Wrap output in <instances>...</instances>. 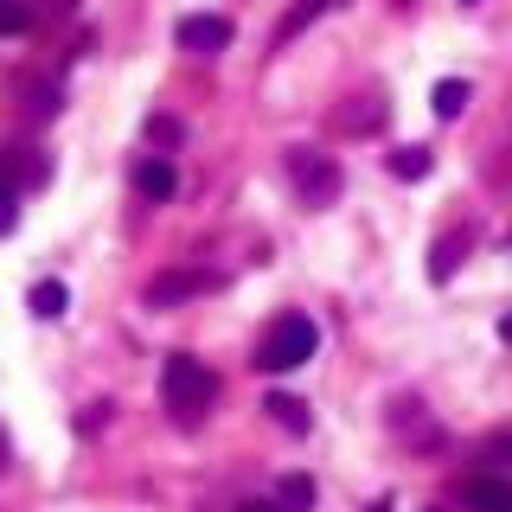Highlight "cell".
<instances>
[{"label":"cell","instance_id":"cell-1","mask_svg":"<svg viewBox=\"0 0 512 512\" xmlns=\"http://www.w3.org/2000/svg\"><path fill=\"white\" fill-rule=\"evenodd\" d=\"M160 397H167V410L180 416V423H192V416H199V410L218 397V378L205 372L192 352H173V359L160 365Z\"/></svg>","mask_w":512,"mask_h":512},{"label":"cell","instance_id":"cell-2","mask_svg":"<svg viewBox=\"0 0 512 512\" xmlns=\"http://www.w3.org/2000/svg\"><path fill=\"white\" fill-rule=\"evenodd\" d=\"M314 346H320L314 320L308 314H282L276 327L263 333V346H256V365H263V372H295V365L314 359Z\"/></svg>","mask_w":512,"mask_h":512},{"label":"cell","instance_id":"cell-3","mask_svg":"<svg viewBox=\"0 0 512 512\" xmlns=\"http://www.w3.org/2000/svg\"><path fill=\"white\" fill-rule=\"evenodd\" d=\"M288 180H295V192L314 205V212H327V205L340 199V167H333L327 154H314V148H295V154H288Z\"/></svg>","mask_w":512,"mask_h":512},{"label":"cell","instance_id":"cell-4","mask_svg":"<svg viewBox=\"0 0 512 512\" xmlns=\"http://www.w3.org/2000/svg\"><path fill=\"white\" fill-rule=\"evenodd\" d=\"M173 39H180L186 52H224V45H231V20H224V13H186V20L173 26Z\"/></svg>","mask_w":512,"mask_h":512},{"label":"cell","instance_id":"cell-5","mask_svg":"<svg viewBox=\"0 0 512 512\" xmlns=\"http://www.w3.org/2000/svg\"><path fill=\"white\" fill-rule=\"evenodd\" d=\"M186 295H205L199 269H167V276L148 282V308H173V301H186Z\"/></svg>","mask_w":512,"mask_h":512},{"label":"cell","instance_id":"cell-6","mask_svg":"<svg viewBox=\"0 0 512 512\" xmlns=\"http://www.w3.org/2000/svg\"><path fill=\"white\" fill-rule=\"evenodd\" d=\"M391 429H397L404 442H416V448H442V436H436V423L423 416V404H397V410H391Z\"/></svg>","mask_w":512,"mask_h":512},{"label":"cell","instance_id":"cell-7","mask_svg":"<svg viewBox=\"0 0 512 512\" xmlns=\"http://www.w3.org/2000/svg\"><path fill=\"white\" fill-rule=\"evenodd\" d=\"M173 186H180V173H173L167 154H154V160H141V167H135V192H141V199H167Z\"/></svg>","mask_w":512,"mask_h":512},{"label":"cell","instance_id":"cell-8","mask_svg":"<svg viewBox=\"0 0 512 512\" xmlns=\"http://www.w3.org/2000/svg\"><path fill=\"white\" fill-rule=\"evenodd\" d=\"M468 506L474 512H512V487H506V480H493V474H474L468 480Z\"/></svg>","mask_w":512,"mask_h":512},{"label":"cell","instance_id":"cell-9","mask_svg":"<svg viewBox=\"0 0 512 512\" xmlns=\"http://www.w3.org/2000/svg\"><path fill=\"white\" fill-rule=\"evenodd\" d=\"M429 103H436V116H442V122H455L461 109L474 103V90H468V84H455V77H442V84H436V96H429Z\"/></svg>","mask_w":512,"mask_h":512},{"label":"cell","instance_id":"cell-10","mask_svg":"<svg viewBox=\"0 0 512 512\" xmlns=\"http://www.w3.org/2000/svg\"><path fill=\"white\" fill-rule=\"evenodd\" d=\"M269 416H276V423L282 429H295V436H301V429H308L314 423V416H308V404H301V397H288V391H276V397H269V404H263Z\"/></svg>","mask_w":512,"mask_h":512},{"label":"cell","instance_id":"cell-11","mask_svg":"<svg viewBox=\"0 0 512 512\" xmlns=\"http://www.w3.org/2000/svg\"><path fill=\"white\" fill-rule=\"evenodd\" d=\"M276 506H282V512H308V506H314V480H308V474H288L282 487H276Z\"/></svg>","mask_w":512,"mask_h":512},{"label":"cell","instance_id":"cell-12","mask_svg":"<svg viewBox=\"0 0 512 512\" xmlns=\"http://www.w3.org/2000/svg\"><path fill=\"white\" fill-rule=\"evenodd\" d=\"M333 7H340V0H301V7L282 20V32H276V39H295V32H308V26L320 20V13H333Z\"/></svg>","mask_w":512,"mask_h":512},{"label":"cell","instance_id":"cell-13","mask_svg":"<svg viewBox=\"0 0 512 512\" xmlns=\"http://www.w3.org/2000/svg\"><path fill=\"white\" fill-rule=\"evenodd\" d=\"M32 314H39V320H58L64 314V282H39V288H32Z\"/></svg>","mask_w":512,"mask_h":512},{"label":"cell","instance_id":"cell-14","mask_svg":"<svg viewBox=\"0 0 512 512\" xmlns=\"http://www.w3.org/2000/svg\"><path fill=\"white\" fill-rule=\"evenodd\" d=\"M391 173H397V180H423V173H429V148H404V154H391Z\"/></svg>","mask_w":512,"mask_h":512},{"label":"cell","instance_id":"cell-15","mask_svg":"<svg viewBox=\"0 0 512 512\" xmlns=\"http://www.w3.org/2000/svg\"><path fill=\"white\" fill-rule=\"evenodd\" d=\"M26 26H32V13L20 7V0H0V32L13 39V32H26Z\"/></svg>","mask_w":512,"mask_h":512},{"label":"cell","instance_id":"cell-16","mask_svg":"<svg viewBox=\"0 0 512 512\" xmlns=\"http://www.w3.org/2000/svg\"><path fill=\"white\" fill-rule=\"evenodd\" d=\"M448 269H455V237H442V244H436V263H429V276L448 282Z\"/></svg>","mask_w":512,"mask_h":512},{"label":"cell","instance_id":"cell-17","mask_svg":"<svg viewBox=\"0 0 512 512\" xmlns=\"http://www.w3.org/2000/svg\"><path fill=\"white\" fill-rule=\"evenodd\" d=\"M20 224V199H13V186H0V237Z\"/></svg>","mask_w":512,"mask_h":512},{"label":"cell","instance_id":"cell-18","mask_svg":"<svg viewBox=\"0 0 512 512\" xmlns=\"http://www.w3.org/2000/svg\"><path fill=\"white\" fill-rule=\"evenodd\" d=\"M148 135H154V141H180V122H173V116H154Z\"/></svg>","mask_w":512,"mask_h":512},{"label":"cell","instance_id":"cell-19","mask_svg":"<svg viewBox=\"0 0 512 512\" xmlns=\"http://www.w3.org/2000/svg\"><path fill=\"white\" fill-rule=\"evenodd\" d=\"M237 512H282V506H276V500H244Z\"/></svg>","mask_w":512,"mask_h":512}]
</instances>
